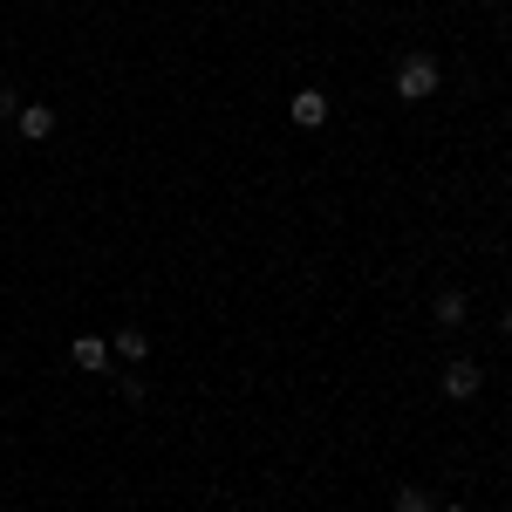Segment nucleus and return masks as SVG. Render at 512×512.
Listing matches in <instances>:
<instances>
[{
  "mask_svg": "<svg viewBox=\"0 0 512 512\" xmlns=\"http://www.w3.org/2000/svg\"><path fill=\"white\" fill-rule=\"evenodd\" d=\"M437 82H444V69H437V55H424V48L396 62V96H403V103H424V96H437Z\"/></svg>",
  "mask_w": 512,
  "mask_h": 512,
  "instance_id": "obj_1",
  "label": "nucleus"
},
{
  "mask_svg": "<svg viewBox=\"0 0 512 512\" xmlns=\"http://www.w3.org/2000/svg\"><path fill=\"white\" fill-rule=\"evenodd\" d=\"M478 383H485V376H478V362H465V355H458V362H444V396H451V403L478 396Z\"/></svg>",
  "mask_w": 512,
  "mask_h": 512,
  "instance_id": "obj_2",
  "label": "nucleus"
},
{
  "mask_svg": "<svg viewBox=\"0 0 512 512\" xmlns=\"http://www.w3.org/2000/svg\"><path fill=\"white\" fill-rule=\"evenodd\" d=\"M14 130H21L28 144H48V137H55V110H48V103H21V117H14Z\"/></svg>",
  "mask_w": 512,
  "mask_h": 512,
  "instance_id": "obj_3",
  "label": "nucleus"
},
{
  "mask_svg": "<svg viewBox=\"0 0 512 512\" xmlns=\"http://www.w3.org/2000/svg\"><path fill=\"white\" fill-rule=\"evenodd\" d=\"M287 110H294L301 130H321V123H328V96H321V89H294V103H287Z\"/></svg>",
  "mask_w": 512,
  "mask_h": 512,
  "instance_id": "obj_4",
  "label": "nucleus"
},
{
  "mask_svg": "<svg viewBox=\"0 0 512 512\" xmlns=\"http://www.w3.org/2000/svg\"><path fill=\"white\" fill-rule=\"evenodd\" d=\"M76 369H110V342H103V335H76Z\"/></svg>",
  "mask_w": 512,
  "mask_h": 512,
  "instance_id": "obj_5",
  "label": "nucleus"
},
{
  "mask_svg": "<svg viewBox=\"0 0 512 512\" xmlns=\"http://www.w3.org/2000/svg\"><path fill=\"white\" fill-rule=\"evenodd\" d=\"M431 315H437V328H465V294H458V287H444V294L431 301Z\"/></svg>",
  "mask_w": 512,
  "mask_h": 512,
  "instance_id": "obj_6",
  "label": "nucleus"
},
{
  "mask_svg": "<svg viewBox=\"0 0 512 512\" xmlns=\"http://www.w3.org/2000/svg\"><path fill=\"white\" fill-rule=\"evenodd\" d=\"M110 349H117L123 362H144V355H151V335H144V328H117V342H110Z\"/></svg>",
  "mask_w": 512,
  "mask_h": 512,
  "instance_id": "obj_7",
  "label": "nucleus"
},
{
  "mask_svg": "<svg viewBox=\"0 0 512 512\" xmlns=\"http://www.w3.org/2000/svg\"><path fill=\"white\" fill-rule=\"evenodd\" d=\"M396 512H431V492H424V485H403V492H396Z\"/></svg>",
  "mask_w": 512,
  "mask_h": 512,
  "instance_id": "obj_8",
  "label": "nucleus"
},
{
  "mask_svg": "<svg viewBox=\"0 0 512 512\" xmlns=\"http://www.w3.org/2000/svg\"><path fill=\"white\" fill-rule=\"evenodd\" d=\"M21 117V89H7V82H0V123H14Z\"/></svg>",
  "mask_w": 512,
  "mask_h": 512,
  "instance_id": "obj_9",
  "label": "nucleus"
},
{
  "mask_svg": "<svg viewBox=\"0 0 512 512\" xmlns=\"http://www.w3.org/2000/svg\"><path fill=\"white\" fill-rule=\"evenodd\" d=\"M499 328H506V335H512V308H506V315H499Z\"/></svg>",
  "mask_w": 512,
  "mask_h": 512,
  "instance_id": "obj_10",
  "label": "nucleus"
},
{
  "mask_svg": "<svg viewBox=\"0 0 512 512\" xmlns=\"http://www.w3.org/2000/svg\"><path fill=\"white\" fill-rule=\"evenodd\" d=\"M444 512H465V506H444Z\"/></svg>",
  "mask_w": 512,
  "mask_h": 512,
  "instance_id": "obj_11",
  "label": "nucleus"
},
{
  "mask_svg": "<svg viewBox=\"0 0 512 512\" xmlns=\"http://www.w3.org/2000/svg\"><path fill=\"white\" fill-rule=\"evenodd\" d=\"M369 512H376V506H369Z\"/></svg>",
  "mask_w": 512,
  "mask_h": 512,
  "instance_id": "obj_12",
  "label": "nucleus"
},
{
  "mask_svg": "<svg viewBox=\"0 0 512 512\" xmlns=\"http://www.w3.org/2000/svg\"><path fill=\"white\" fill-rule=\"evenodd\" d=\"M506 7H512V0H506Z\"/></svg>",
  "mask_w": 512,
  "mask_h": 512,
  "instance_id": "obj_13",
  "label": "nucleus"
}]
</instances>
